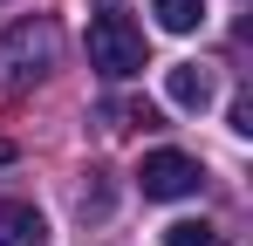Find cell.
<instances>
[{
    "mask_svg": "<svg viewBox=\"0 0 253 246\" xmlns=\"http://www.w3.org/2000/svg\"><path fill=\"white\" fill-rule=\"evenodd\" d=\"M55 55H62V28H55L48 14L14 21V28L0 35V89H35V82L55 69Z\"/></svg>",
    "mask_w": 253,
    "mask_h": 246,
    "instance_id": "6da1fadb",
    "label": "cell"
},
{
    "mask_svg": "<svg viewBox=\"0 0 253 246\" xmlns=\"http://www.w3.org/2000/svg\"><path fill=\"white\" fill-rule=\"evenodd\" d=\"M89 69H103L110 82H130L144 69V28L124 7H96L89 14Z\"/></svg>",
    "mask_w": 253,
    "mask_h": 246,
    "instance_id": "7a4b0ae2",
    "label": "cell"
},
{
    "mask_svg": "<svg viewBox=\"0 0 253 246\" xmlns=\"http://www.w3.org/2000/svg\"><path fill=\"white\" fill-rule=\"evenodd\" d=\"M137 185H144V199H192L206 185V171H199V158H185V151H151V158L137 164Z\"/></svg>",
    "mask_w": 253,
    "mask_h": 246,
    "instance_id": "3957f363",
    "label": "cell"
},
{
    "mask_svg": "<svg viewBox=\"0 0 253 246\" xmlns=\"http://www.w3.org/2000/svg\"><path fill=\"white\" fill-rule=\"evenodd\" d=\"M48 240V219L21 199H0V246H42Z\"/></svg>",
    "mask_w": 253,
    "mask_h": 246,
    "instance_id": "277c9868",
    "label": "cell"
},
{
    "mask_svg": "<svg viewBox=\"0 0 253 246\" xmlns=\"http://www.w3.org/2000/svg\"><path fill=\"white\" fill-rule=\"evenodd\" d=\"M165 96L178 103V110H206L212 103V69H199V62H178L165 76Z\"/></svg>",
    "mask_w": 253,
    "mask_h": 246,
    "instance_id": "5b68a950",
    "label": "cell"
},
{
    "mask_svg": "<svg viewBox=\"0 0 253 246\" xmlns=\"http://www.w3.org/2000/svg\"><path fill=\"white\" fill-rule=\"evenodd\" d=\"M151 14H158L165 35H192V28L206 21V0H151Z\"/></svg>",
    "mask_w": 253,
    "mask_h": 246,
    "instance_id": "8992f818",
    "label": "cell"
},
{
    "mask_svg": "<svg viewBox=\"0 0 253 246\" xmlns=\"http://www.w3.org/2000/svg\"><path fill=\"white\" fill-rule=\"evenodd\" d=\"M165 246H226V233L206 226V219H178V226L165 233Z\"/></svg>",
    "mask_w": 253,
    "mask_h": 246,
    "instance_id": "52a82bcc",
    "label": "cell"
},
{
    "mask_svg": "<svg viewBox=\"0 0 253 246\" xmlns=\"http://www.w3.org/2000/svg\"><path fill=\"white\" fill-rule=\"evenodd\" d=\"M233 130H240V137H253V103H247V96L233 103Z\"/></svg>",
    "mask_w": 253,
    "mask_h": 246,
    "instance_id": "ba28073f",
    "label": "cell"
}]
</instances>
